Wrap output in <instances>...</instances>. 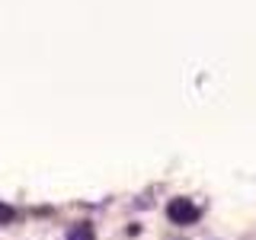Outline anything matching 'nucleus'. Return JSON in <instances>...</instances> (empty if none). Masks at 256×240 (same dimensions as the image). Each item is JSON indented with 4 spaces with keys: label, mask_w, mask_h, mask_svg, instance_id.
<instances>
[{
    "label": "nucleus",
    "mask_w": 256,
    "mask_h": 240,
    "mask_svg": "<svg viewBox=\"0 0 256 240\" xmlns=\"http://www.w3.org/2000/svg\"><path fill=\"white\" fill-rule=\"evenodd\" d=\"M166 214H170V221H176V224H186V221H192L196 218V208H192L186 198H173L170 202V208H166Z\"/></svg>",
    "instance_id": "obj_1"
}]
</instances>
